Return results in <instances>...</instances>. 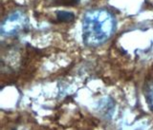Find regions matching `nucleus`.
<instances>
[{"label": "nucleus", "mask_w": 153, "mask_h": 130, "mask_svg": "<svg viewBox=\"0 0 153 130\" xmlns=\"http://www.w3.org/2000/svg\"><path fill=\"white\" fill-rule=\"evenodd\" d=\"M116 18L107 9L99 8L86 12L82 19V39L85 46L100 47L116 32Z\"/></svg>", "instance_id": "1"}, {"label": "nucleus", "mask_w": 153, "mask_h": 130, "mask_svg": "<svg viewBox=\"0 0 153 130\" xmlns=\"http://www.w3.org/2000/svg\"><path fill=\"white\" fill-rule=\"evenodd\" d=\"M27 17L21 12H13L6 17L1 25L2 35H13L16 34L27 26Z\"/></svg>", "instance_id": "2"}, {"label": "nucleus", "mask_w": 153, "mask_h": 130, "mask_svg": "<svg viewBox=\"0 0 153 130\" xmlns=\"http://www.w3.org/2000/svg\"><path fill=\"white\" fill-rule=\"evenodd\" d=\"M143 93H145V98L148 108L153 112V78L146 84Z\"/></svg>", "instance_id": "3"}, {"label": "nucleus", "mask_w": 153, "mask_h": 130, "mask_svg": "<svg viewBox=\"0 0 153 130\" xmlns=\"http://www.w3.org/2000/svg\"><path fill=\"white\" fill-rule=\"evenodd\" d=\"M57 20L59 22H70L74 20V14L69 12L61 11L56 13Z\"/></svg>", "instance_id": "4"}]
</instances>
